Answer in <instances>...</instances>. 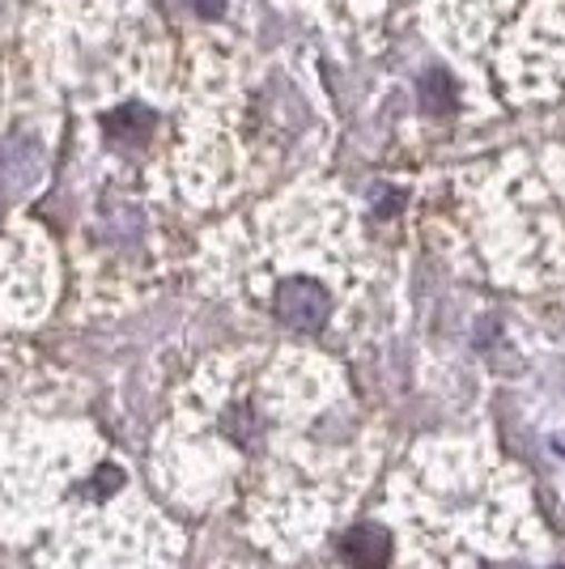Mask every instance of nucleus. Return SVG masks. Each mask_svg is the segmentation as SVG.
<instances>
[{"label": "nucleus", "mask_w": 565, "mask_h": 569, "mask_svg": "<svg viewBox=\"0 0 565 569\" xmlns=\"http://www.w3.org/2000/svg\"><path fill=\"white\" fill-rule=\"evenodd\" d=\"M277 319L298 328V332H315L324 319H328V289L319 281H307V277H294L277 289Z\"/></svg>", "instance_id": "f257e3e1"}, {"label": "nucleus", "mask_w": 565, "mask_h": 569, "mask_svg": "<svg viewBox=\"0 0 565 569\" xmlns=\"http://www.w3.org/2000/svg\"><path fill=\"white\" fill-rule=\"evenodd\" d=\"M340 557L349 569H387L391 561V531L378 522H357L340 540Z\"/></svg>", "instance_id": "f03ea898"}, {"label": "nucleus", "mask_w": 565, "mask_h": 569, "mask_svg": "<svg viewBox=\"0 0 565 569\" xmlns=\"http://www.w3.org/2000/svg\"><path fill=\"white\" fill-rule=\"evenodd\" d=\"M422 98H425V111H434V116H450V111H455V81H450L443 69H434L422 81Z\"/></svg>", "instance_id": "7ed1b4c3"}, {"label": "nucleus", "mask_w": 565, "mask_h": 569, "mask_svg": "<svg viewBox=\"0 0 565 569\" xmlns=\"http://www.w3.org/2000/svg\"><path fill=\"white\" fill-rule=\"evenodd\" d=\"M107 128L132 137V141H141V137L153 132V111H149V107H123V111H116V116L107 119Z\"/></svg>", "instance_id": "20e7f679"}, {"label": "nucleus", "mask_w": 565, "mask_h": 569, "mask_svg": "<svg viewBox=\"0 0 565 569\" xmlns=\"http://www.w3.org/2000/svg\"><path fill=\"white\" fill-rule=\"evenodd\" d=\"M196 9H200L205 18H217V13L226 9V0H196Z\"/></svg>", "instance_id": "39448f33"}]
</instances>
